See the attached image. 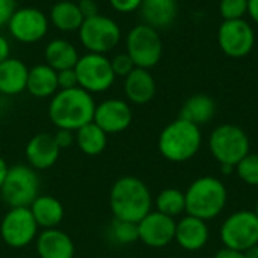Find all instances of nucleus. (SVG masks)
I'll return each instance as SVG.
<instances>
[{
    "label": "nucleus",
    "instance_id": "nucleus-1",
    "mask_svg": "<svg viewBox=\"0 0 258 258\" xmlns=\"http://www.w3.org/2000/svg\"><path fill=\"white\" fill-rule=\"evenodd\" d=\"M153 204L148 186L133 175L118 178L109 192V206L115 219L138 224L153 210Z\"/></svg>",
    "mask_w": 258,
    "mask_h": 258
},
{
    "label": "nucleus",
    "instance_id": "nucleus-2",
    "mask_svg": "<svg viewBox=\"0 0 258 258\" xmlns=\"http://www.w3.org/2000/svg\"><path fill=\"white\" fill-rule=\"evenodd\" d=\"M95 106L92 94L79 86L59 89L50 100L48 116L56 128L76 132L94 121Z\"/></svg>",
    "mask_w": 258,
    "mask_h": 258
},
{
    "label": "nucleus",
    "instance_id": "nucleus-3",
    "mask_svg": "<svg viewBox=\"0 0 258 258\" xmlns=\"http://www.w3.org/2000/svg\"><path fill=\"white\" fill-rule=\"evenodd\" d=\"M184 198L186 213L207 222L216 219L224 212L228 201V192L219 178L204 175L189 184Z\"/></svg>",
    "mask_w": 258,
    "mask_h": 258
},
{
    "label": "nucleus",
    "instance_id": "nucleus-4",
    "mask_svg": "<svg viewBox=\"0 0 258 258\" xmlns=\"http://www.w3.org/2000/svg\"><path fill=\"white\" fill-rule=\"evenodd\" d=\"M203 144V135L198 125L186 121L175 119L169 122L159 136L157 147L160 154L174 163H183L194 159Z\"/></svg>",
    "mask_w": 258,
    "mask_h": 258
},
{
    "label": "nucleus",
    "instance_id": "nucleus-5",
    "mask_svg": "<svg viewBox=\"0 0 258 258\" xmlns=\"http://www.w3.org/2000/svg\"><path fill=\"white\" fill-rule=\"evenodd\" d=\"M209 150L219 166L228 165L236 168L237 163L249 154L251 142L242 127L236 124H222L212 132Z\"/></svg>",
    "mask_w": 258,
    "mask_h": 258
},
{
    "label": "nucleus",
    "instance_id": "nucleus-6",
    "mask_svg": "<svg viewBox=\"0 0 258 258\" xmlns=\"http://www.w3.org/2000/svg\"><path fill=\"white\" fill-rule=\"evenodd\" d=\"M39 189L41 180L38 171L29 165H14L8 169L0 189V197L9 209L30 207V204L41 195Z\"/></svg>",
    "mask_w": 258,
    "mask_h": 258
},
{
    "label": "nucleus",
    "instance_id": "nucleus-7",
    "mask_svg": "<svg viewBox=\"0 0 258 258\" xmlns=\"http://www.w3.org/2000/svg\"><path fill=\"white\" fill-rule=\"evenodd\" d=\"M219 237L224 248L245 252L258 245V218L254 210H237L221 225Z\"/></svg>",
    "mask_w": 258,
    "mask_h": 258
},
{
    "label": "nucleus",
    "instance_id": "nucleus-8",
    "mask_svg": "<svg viewBox=\"0 0 258 258\" xmlns=\"http://www.w3.org/2000/svg\"><path fill=\"white\" fill-rule=\"evenodd\" d=\"M127 54L132 57L136 68L150 70L156 67L163 53V44L159 32L147 24L135 26L125 38Z\"/></svg>",
    "mask_w": 258,
    "mask_h": 258
},
{
    "label": "nucleus",
    "instance_id": "nucleus-9",
    "mask_svg": "<svg viewBox=\"0 0 258 258\" xmlns=\"http://www.w3.org/2000/svg\"><path fill=\"white\" fill-rule=\"evenodd\" d=\"M79 39L89 53L106 54L121 41V29L115 20L106 15L85 18L79 29Z\"/></svg>",
    "mask_w": 258,
    "mask_h": 258
},
{
    "label": "nucleus",
    "instance_id": "nucleus-10",
    "mask_svg": "<svg viewBox=\"0 0 258 258\" xmlns=\"http://www.w3.org/2000/svg\"><path fill=\"white\" fill-rule=\"evenodd\" d=\"M74 71L77 74L79 88L89 94L104 92L112 88L116 76L112 70L110 59L106 54L86 53L79 57Z\"/></svg>",
    "mask_w": 258,
    "mask_h": 258
},
{
    "label": "nucleus",
    "instance_id": "nucleus-11",
    "mask_svg": "<svg viewBox=\"0 0 258 258\" xmlns=\"http://www.w3.org/2000/svg\"><path fill=\"white\" fill-rule=\"evenodd\" d=\"M39 227L29 207L9 209L0 222V237L12 249H21L35 242Z\"/></svg>",
    "mask_w": 258,
    "mask_h": 258
},
{
    "label": "nucleus",
    "instance_id": "nucleus-12",
    "mask_svg": "<svg viewBox=\"0 0 258 258\" xmlns=\"http://www.w3.org/2000/svg\"><path fill=\"white\" fill-rule=\"evenodd\" d=\"M48 17L38 8H18L8 21L9 33L23 44L41 41L48 32Z\"/></svg>",
    "mask_w": 258,
    "mask_h": 258
},
{
    "label": "nucleus",
    "instance_id": "nucleus-13",
    "mask_svg": "<svg viewBox=\"0 0 258 258\" xmlns=\"http://www.w3.org/2000/svg\"><path fill=\"white\" fill-rule=\"evenodd\" d=\"M218 44L227 56L236 59L245 57L254 48L255 32L243 18L224 21L218 30Z\"/></svg>",
    "mask_w": 258,
    "mask_h": 258
},
{
    "label": "nucleus",
    "instance_id": "nucleus-14",
    "mask_svg": "<svg viewBox=\"0 0 258 258\" xmlns=\"http://www.w3.org/2000/svg\"><path fill=\"white\" fill-rule=\"evenodd\" d=\"M175 219L157 210H151L138 222L139 240L153 249L166 248L175 239Z\"/></svg>",
    "mask_w": 258,
    "mask_h": 258
},
{
    "label": "nucleus",
    "instance_id": "nucleus-15",
    "mask_svg": "<svg viewBox=\"0 0 258 258\" xmlns=\"http://www.w3.org/2000/svg\"><path fill=\"white\" fill-rule=\"evenodd\" d=\"M133 121V112L127 101L109 98L95 106L94 122L107 135H115L127 130Z\"/></svg>",
    "mask_w": 258,
    "mask_h": 258
},
{
    "label": "nucleus",
    "instance_id": "nucleus-16",
    "mask_svg": "<svg viewBox=\"0 0 258 258\" xmlns=\"http://www.w3.org/2000/svg\"><path fill=\"white\" fill-rule=\"evenodd\" d=\"M26 159L27 165L35 171H45L57 162L60 150L51 133H36L32 136L26 145Z\"/></svg>",
    "mask_w": 258,
    "mask_h": 258
},
{
    "label": "nucleus",
    "instance_id": "nucleus-17",
    "mask_svg": "<svg viewBox=\"0 0 258 258\" xmlns=\"http://www.w3.org/2000/svg\"><path fill=\"white\" fill-rule=\"evenodd\" d=\"M210 239V230L206 221L186 215L175 225V242L177 245L187 251L197 252L206 248Z\"/></svg>",
    "mask_w": 258,
    "mask_h": 258
},
{
    "label": "nucleus",
    "instance_id": "nucleus-18",
    "mask_svg": "<svg viewBox=\"0 0 258 258\" xmlns=\"http://www.w3.org/2000/svg\"><path fill=\"white\" fill-rule=\"evenodd\" d=\"M35 245L39 258H74L76 255L73 239L59 228L42 230L36 236Z\"/></svg>",
    "mask_w": 258,
    "mask_h": 258
},
{
    "label": "nucleus",
    "instance_id": "nucleus-19",
    "mask_svg": "<svg viewBox=\"0 0 258 258\" xmlns=\"http://www.w3.org/2000/svg\"><path fill=\"white\" fill-rule=\"evenodd\" d=\"M139 14L144 24L159 30L169 27L178 14L177 0H142Z\"/></svg>",
    "mask_w": 258,
    "mask_h": 258
},
{
    "label": "nucleus",
    "instance_id": "nucleus-20",
    "mask_svg": "<svg viewBox=\"0 0 258 258\" xmlns=\"http://www.w3.org/2000/svg\"><path fill=\"white\" fill-rule=\"evenodd\" d=\"M124 92L130 103L147 104L156 95V80L148 70L135 68L127 77H124Z\"/></svg>",
    "mask_w": 258,
    "mask_h": 258
},
{
    "label": "nucleus",
    "instance_id": "nucleus-21",
    "mask_svg": "<svg viewBox=\"0 0 258 258\" xmlns=\"http://www.w3.org/2000/svg\"><path fill=\"white\" fill-rule=\"evenodd\" d=\"M27 65L15 57H8L0 63V94L5 97L18 95L26 91Z\"/></svg>",
    "mask_w": 258,
    "mask_h": 258
},
{
    "label": "nucleus",
    "instance_id": "nucleus-22",
    "mask_svg": "<svg viewBox=\"0 0 258 258\" xmlns=\"http://www.w3.org/2000/svg\"><path fill=\"white\" fill-rule=\"evenodd\" d=\"M26 91L36 98L53 97L57 91V71H54L47 63H38L29 68Z\"/></svg>",
    "mask_w": 258,
    "mask_h": 258
},
{
    "label": "nucleus",
    "instance_id": "nucleus-23",
    "mask_svg": "<svg viewBox=\"0 0 258 258\" xmlns=\"http://www.w3.org/2000/svg\"><path fill=\"white\" fill-rule=\"evenodd\" d=\"M36 224L42 230L57 228L63 221L65 210L62 203L51 195H39L29 207Z\"/></svg>",
    "mask_w": 258,
    "mask_h": 258
},
{
    "label": "nucleus",
    "instance_id": "nucleus-24",
    "mask_svg": "<svg viewBox=\"0 0 258 258\" xmlns=\"http://www.w3.org/2000/svg\"><path fill=\"white\" fill-rule=\"evenodd\" d=\"M215 113H216L215 100L206 94H195L183 103L180 110V118L200 127L210 122Z\"/></svg>",
    "mask_w": 258,
    "mask_h": 258
},
{
    "label": "nucleus",
    "instance_id": "nucleus-25",
    "mask_svg": "<svg viewBox=\"0 0 258 258\" xmlns=\"http://www.w3.org/2000/svg\"><path fill=\"white\" fill-rule=\"evenodd\" d=\"M77 48L67 39H53L47 44L44 50V59L48 67L54 71H62L68 68H74L79 60Z\"/></svg>",
    "mask_w": 258,
    "mask_h": 258
},
{
    "label": "nucleus",
    "instance_id": "nucleus-26",
    "mask_svg": "<svg viewBox=\"0 0 258 258\" xmlns=\"http://www.w3.org/2000/svg\"><path fill=\"white\" fill-rule=\"evenodd\" d=\"M85 21L79 5L70 0H60L54 3L50 9V23L60 32L79 30Z\"/></svg>",
    "mask_w": 258,
    "mask_h": 258
},
{
    "label": "nucleus",
    "instance_id": "nucleus-27",
    "mask_svg": "<svg viewBox=\"0 0 258 258\" xmlns=\"http://www.w3.org/2000/svg\"><path fill=\"white\" fill-rule=\"evenodd\" d=\"M76 133V145L86 156H98L107 147V133L101 130L94 121L80 127Z\"/></svg>",
    "mask_w": 258,
    "mask_h": 258
},
{
    "label": "nucleus",
    "instance_id": "nucleus-28",
    "mask_svg": "<svg viewBox=\"0 0 258 258\" xmlns=\"http://www.w3.org/2000/svg\"><path fill=\"white\" fill-rule=\"evenodd\" d=\"M156 210L169 216V218H177L186 212V198L184 192L175 187H168L163 189L154 200Z\"/></svg>",
    "mask_w": 258,
    "mask_h": 258
},
{
    "label": "nucleus",
    "instance_id": "nucleus-29",
    "mask_svg": "<svg viewBox=\"0 0 258 258\" xmlns=\"http://www.w3.org/2000/svg\"><path fill=\"white\" fill-rule=\"evenodd\" d=\"M107 234H109V239L115 245H121V246L132 245V243L139 240L138 224L115 219V218H113V221L110 222V225L107 228Z\"/></svg>",
    "mask_w": 258,
    "mask_h": 258
},
{
    "label": "nucleus",
    "instance_id": "nucleus-30",
    "mask_svg": "<svg viewBox=\"0 0 258 258\" xmlns=\"http://www.w3.org/2000/svg\"><path fill=\"white\" fill-rule=\"evenodd\" d=\"M237 177L248 186L258 187V154L249 153L236 166Z\"/></svg>",
    "mask_w": 258,
    "mask_h": 258
},
{
    "label": "nucleus",
    "instance_id": "nucleus-31",
    "mask_svg": "<svg viewBox=\"0 0 258 258\" xmlns=\"http://www.w3.org/2000/svg\"><path fill=\"white\" fill-rule=\"evenodd\" d=\"M219 14L224 21L242 20L248 14V0H221Z\"/></svg>",
    "mask_w": 258,
    "mask_h": 258
},
{
    "label": "nucleus",
    "instance_id": "nucleus-32",
    "mask_svg": "<svg viewBox=\"0 0 258 258\" xmlns=\"http://www.w3.org/2000/svg\"><path fill=\"white\" fill-rule=\"evenodd\" d=\"M112 70L116 77H127L136 67L132 60V57L127 53H118L110 59Z\"/></svg>",
    "mask_w": 258,
    "mask_h": 258
},
{
    "label": "nucleus",
    "instance_id": "nucleus-33",
    "mask_svg": "<svg viewBox=\"0 0 258 258\" xmlns=\"http://www.w3.org/2000/svg\"><path fill=\"white\" fill-rule=\"evenodd\" d=\"M57 86H59V89H71V88L79 86L77 74H76L74 68L57 71Z\"/></svg>",
    "mask_w": 258,
    "mask_h": 258
},
{
    "label": "nucleus",
    "instance_id": "nucleus-34",
    "mask_svg": "<svg viewBox=\"0 0 258 258\" xmlns=\"http://www.w3.org/2000/svg\"><path fill=\"white\" fill-rule=\"evenodd\" d=\"M59 150H67L70 147H73L76 144V133L73 130H67V128H57V132L53 135Z\"/></svg>",
    "mask_w": 258,
    "mask_h": 258
},
{
    "label": "nucleus",
    "instance_id": "nucleus-35",
    "mask_svg": "<svg viewBox=\"0 0 258 258\" xmlns=\"http://www.w3.org/2000/svg\"><path fill=\"white\" fill-rule=\"evenodd\" d=\"M110 6L121 12V14H130V12H135L139 9L142 0H109Z\"/></svg>",
    "mask_w": 258,
    "mask_h": 258
},
{
    "label": "nucleus",
    "instance_id": "nucleus-36",
    "mask_svg": "<svg viewBox=\"0 0 258 258\" xmlns=\"http://www.w3.org/2000/svg\"><path fill=\"white\" fill-rule=\"evenodd\" d=\"M15 9V0H0V29L8 26V21Z\"/></svg>",
    "mask_w": 258,
    "mask_h": 258
},
{
    "label": "nucleus",
    "instance_id": "nucleus-37",
    "mask_svg": "<svg viewBox=\"0 0 258 258\" xmlns=\"http://www.w3.org/2000/svg\"><path fill=\"white\" fill-rule=\"evenodd\" d=\"M77 5H79V9L85 18H91V17L100 14L98 12V3L95 0H80Z\"/></svg>",
    "mask_w": 258,
    "mask_h": 258
},
{
    "label": "nucleus",
    "instance_id": "nucleus-38",
    "mask_svg": "<svg viewBox=\"0 0 258 258\" xmlns=\"http://www.w3.org/2000/svg\"><path fill=\"white\" fill-rule=\"evenodd\" d=\"M8 57H11V45L9 41L3 35H0V63Z\"/></svg>",
    "mask_w": 258,
    "mask_h": 258
},
{
    "label": "nucleus",
    "instance_id": "nucleus-39",
    "mask_svg": "<svg viewBox=\"0 0 258 258\" xmlns=\"http://www.w3.org/2000/svg\"><path fill=\"white\" fill-rule=\"evenodd\" d=\"M213 258H245V255H243V252L233 251V249H228V248H222L213 255Z\"/></svg>",
    "mask_w": 258,
    "mask_h": 258
},
{
    "label": "nucleus",
    "instance_id": "nucleus-40",
    "mask_svg": "<svg viewBox=\"0 0 258 258\" xmlns=\"http://www.w3.org/2000/svg\"><path fill=\"white\" fill-rule=\"evenodd\" d=\"M248 14L258 24V0H248Z\"/></svg>",
    "mask_w": 258,
    "mask_h": 258
},
{
    "label": "nucleus",
    "instance_id": "nucleus-41",
    "mask_svg": "<svg viewBox=\"0 0 258 258\" xmlns=\"http://www.w3.org/2000/svg\"><path fill=\"white\" fill-rule=\"evenodd\" d=\"M8 169H9V166H8V163H6V160L0 156V189H2L3 181H5V178H6Z\"/></svg>",
    "mask_w": 258,
    "mask_h": 258
},
{
    "label": "nucleus",
    "instance_id": "nucleus-42",
    "mask_svg": "<svg viewBox=\"0 0 258 258\" xmlns=\"http://www.w3.org/2000/svg\"><path fill=\"white\" fill-rule=\"evenodd\" d=\"M243 255H245V258H258V245L249 248L248 251H245Z\"/></svg>",
    "mask_w": 258,
    "mask_h": 258
},
{
    "label": "nucleus",
    "instance_id": "nucleus-43",
    "mask_svg": "<svg viewBox=\"0 0 258 258\" xmlns=\"http://www.w3.org/2000/svg\"><path fill=\"white\" fill-rule=\"evenodd\" d=\"M234 171H236L234 166H228V165H222V166H221V172H222L224 175H231Z\"/></svg>",
    "mask_w": 258,
    "mask_h": 258
},
{
    "label": "nucleus",
    "instance_id": "nucleus-44",
    "mask_svg": "<svg viewBox=\"0 0 258 258\" xmlns=\"http://www.w3.org/2000/svg\"><path fill=\"white\" fill-rule=\"evenodd\" d=\"M254 213L257 215V218H258V200H257V203H255V207H254Z\"/></svg>",
    "mask_w": 258,
    "mask_h": 258
}]
</instances>
